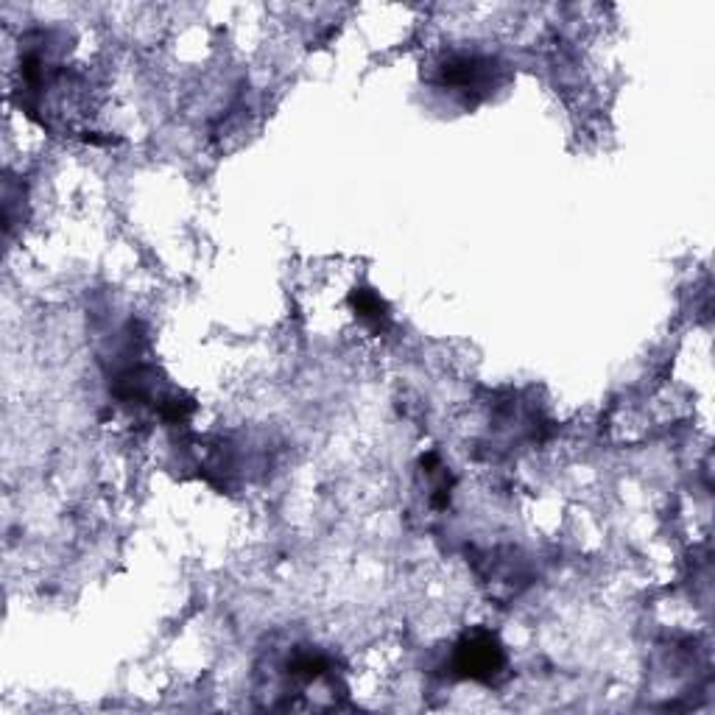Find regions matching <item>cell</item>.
Segmentation results:
<instances>
[{
  "instance_id": "6da1fadb",
  "label": "cell",
  "mask_w": 715,
  "mask_h": 715,
  "mask_svg": "<svg viewBox=\"0 0 715 715\" xmlns=\"http://www.w3.org/2000/svg\"><path fill=\"white\" fill-rule=\"evenodd\" d=\"M503 665V654L489 634H476L459 648V668L472 680H489Z\"/></svg>"
}]
</instances>
